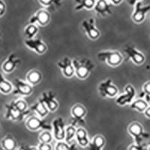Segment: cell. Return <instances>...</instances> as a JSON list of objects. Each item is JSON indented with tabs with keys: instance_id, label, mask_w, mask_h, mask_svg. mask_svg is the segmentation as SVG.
Wrapping results in <instances>:
<instances>
[{
	"instance_id": "cell-6",
	"label": "cell",
	"mask_w": 150,
	"mask_h": 150,
	"mask_svg": "<svg viewBox=\"0 0 150 150\" xmlns=\"http://www.w3.org/2000/svg\"><path fill=\"white\" fill-rule=\"evenodd\" d=\"M26 127L31 131L52 130V125L45 120V118H41L38 116H31L28 117L26 121Z\"/></svg>"
},
{
	"instance_id": "cell-13",
	"label": "cell",
	"mask_w": 150,
	"mask_h": 150,
	"mask_svg": "<svg viewBox=\"0 0 150 150\" xmlns=\"http://www.w3.org/2000/svg\"><path fill=\"white\" fill-rule=\"evenodd\" d=\"M51 21V16L46 9H39L29 18V23L36 24L38 26H45Z\"/></svg>"
},
{
	"instance_id": "cell-26",
	"label": "cell",
	"mask_w": 150,
	"mask_h": 150,
	"mask_svg": "<svg viewBox=\"0 0 150 150\" xmlns=\"http://www.w3.org/2000/svg\"><path fill=\"white\" fill-rule=\"evenodd\" d=\"M14 90V86L13 83L8 81L7 79H5L1 72H0V93L3 95H8Z\"/></svg>"
},
{
	"instance_id": "cell-32",
	"label": "cell",
	"mask_w": 150,
	"mask_h": 150,
	"mask_svg": "<svg viewBox=\"0 0 150 150\" xmlns=\"http://www.w3.org/2000/svg\"><path fill=\"white\" fill-rule=\"evenodd\" d=\"M38 2L45 8L55 7L58 8L62 5V0H38Z\"/></svg>"
},
{
	"instance_id": "cell-41",
	"label": "cell",
	"mask_w": 150,
	"mask_h": 150,
	"mask_svg": "<svg viewBox=\"0 0 150 150\" xmlns=\"http://www.w3.org/2000/svg\"><path fill=\"white\" fill-rule=\"evenodd\" d=\"M146 150H150V142L146 144Z\"/></svg>"
},
{
	"instance_id": "cell-21",
	"label": "cell",
	"mask_w": 150,
	"mask_h": 150,
	"mask_svg": "<svg viewBox=\"0 0 150 150\" xmlns=\"http://www.w3.org/2000/svg\"><path fill=\"white\" fill-rule=\"evenodd\" d=\"M29 109L35 112L36 116L41 118H45L50 112V110L47 108L46 105L42 101H40L39 99L34 104L31 106Z\"/></svg>"
},
{
	"instance_id": "cell-20",
	"label": "cell",
	"mask_w": 150,
	"mask_h": 150,
	"mask_svg": "<svg viewBox=\"0 0 150 150\" xmlns=\"http://www.w3.org/2000/svg\"><path fill=\"white\" fill-rule=\"evenodd\" d=\"M75 140L77 141V144L80 146L83 147V148H86V147H88L89 143H90V140H89L86 130L84 128H83L82 126L77 128Z\"/></svg>"
},
{
	"instance_id": "cell-19",
	"label": "cell",
	"mask_w": 150,
	"mask_h": 150,
	"mask_svg": "<svg viewBox=\"0 0 150 150\" xmlns=\"http://www.w3.org/2000/svg\"><path fill=\"white\" fill-rule=\"evenodd\" d=\"M93 9L96 14L104 17L112 14V4L108 0H96V3Z\"/></svg>"
},
{
	"instance_id": "cell-17",
	"label": "cell",
	"mask_w": 150,
	"mask_h": 150,
	"mask_svg": "<svg viewBox=\"0 0 150 150\" xmlns=\"http://www.w3.org/2000/svg\"><path fill=\"white\" fill-rule=\"evenodd\" d=\"M46 105L50 112H56L59 108V102L56 100L55 95L52 91L44 92L41 94V96L38 98Z\"/></svg>"
},
{
	"instance_id": "cell-16",
	"label": "cell",
	"mask_w": 150,
	"mask_h": 150,
	"mask_svg": "<svg viewBox=\"0 0 150 150\" xmlns=\"http://www.w3.org/2000/svg\"><path fill=\"white\" fill-rule=\"evenodd\" d=\"M56 65L61 70L62 74L66 78H71L75 75V69L71 59L65 56L62 59L59 61Z\"/></svg>"
},
{
	"instance_id": "cell-7",
	"label": "cell",
	"mask_w": 150,
	"mask_h": 150,
	"mask_svg": "<svg viewBox=\"0 0 150 150\" xmlns=\"http://www.w3.org/2000/svg\"><path fill=\"white\" fill-rule=\"evenodd\" d=\"M81 27L87 37L92 41H96L101 36V32L96 26V20L93 17L83 20L81 23Z\"/></svg>"
},
{
	"instance_id": "cell-42",
	"label": "cell",
	"mask_w": 150,
	"mask_h": 150,
	"mask_svg": "<svg viewBox=\"0 0 150 150\" xmlns=\"http://www.w3.org/2000/svg\"><path fill=\"white\" fill-rule=\"evenodd\" d=\"M2 32H1V29H0V42H1V41H2Z\"/></svg>"
},
{
	"instance_id": "cell-29",
	"label": "cell",
	"mask_w": 150,
	"mask_h": 150,
	"mask_svg": "<svg viewBox=\"0 0 150 150\" xmlns=\"http://www.w3.org/2000/svg\"><path fill=\"white\" fill-rule=\"evenodd\" d=\"M76 132H77V128L73 125H69L65 128V141L68 143H72V141L75 139L76 136Z\"/></svg>"
},
{
	"instance_id": "cell-37",
	"label": "cell",
	"mask_w": 150,
	"mask_h": 150,
	"mask_svg": "<svg viewBox=\"0 0 150 150\" xmlns=\"http://www.w3.org/2000/svg\"><path fill=\"white\" fill-rule=\"evenodd\" d=\"M6 12V5L3 0H0V17H3Z\"/></svg>"
},
{
	"instance_id": "cell-30",
	"label": "cell",
	"mask_w": 150,
	"mask_h": 150,
	"mask_svg": "<svg viewBox=\"0 0 150 150\" xmlns=\"http://www.w3.org/2000/svg\"><path fill=\"white\" fill-rule=\"evenodd\" d=\"M55 150H77V148L75 143H68L65 140H61L57 141L55 146Z\"/></svg>"
},
{
	"instance_id": "cell-28",
	"label": "cell",
	"mask_w": 150,
	"mask_h": 150,
	"mask_svg": "<svg viewBox=\"0 0 150 150\" xmlns=\"http://www.w3.org/2000/svg\"><path fill=\"white\" fill-rule=\"evenodd\" d=\"M39 32V28L38 26L36 24L29 23L27 26H25L24 28V35L26 37V38L30 39V38H34L37 34Z\"/></svg>"
},
{
	"instance_id": "cell-3",
	"label": "cell",
	"mask_w": 150,
	"mask_h": 150,
	"mask_svg": "<svg viewBox=\"0 0 150 150\" xmlns=\"http://www.w3.org/2000/svg\"><path fill=\"white\" fill-rule=\"evenodd\" d=\"M128 132L134 139V141L137 144H142L145 139L149 137V134L146 132L144 128L138 122H133L128 126Z\"/></svg>"
},
{
	"instance_id": "cell-34",
	"label": "cell",
	"mask_w": 150,
	"mask_h": 150,
	"mask_svg": "<svg viewBox=\"0 0 150 150\" xmlns=\"http://www.w3.org/2000/svg\"><path fill=\"white\" fill-rule=\"evenodd\" d=\"M128 150H146V144H137L134 143L128 146Z\"/></svg>"
},
{
	"instance_id": "cell-35",
	"label": "cell",
	"mask_w": 150,
	"mask_h": 150,
	"mask_svg": "<svg viewBox=\"0 0 150 150\" xmlns=\"http://www.w3.org/2000/svg\"><path fill=\"white\" fill-rule=\"evenodd\" d=\"M37 147L38 150H53V146L50 143H39Z\"/></svg>"
},
{
	"instance_id": "cell-31",
	"label": "cell",
	"mask_w": 150,
	"mask_h": 150,
	"mask_svg": "<svg viewBox=\"0 0 150 150\" xmlns=\"http://www.w3.org/2000/svg\"><path fill=\"white\" fill-rule=\"evenodd\" d=\"M53 138H54V137H53V134L50 132V131L45 130L40 134L39 137H38V140L40 143H51Z\"/></svg>"
},
{
	"instance_id": "cell-25",
	"label": "cell",
	"mask_w": 150,
	"mask_h": 150,
	"mask_svg": "<svg viewBox=\"0 0 150 150\" xmlns=\"http://www.w3.org/2000/svg\"><path fill=\"white\" fill-rule=\"evenodd\" d=\"M96 0H74V10L80 11L83 9L90 11L94 8Z\"/></svg>"
},
{
	"instance_id": "cell-36",
	"label": "cell",
	"mask_w": 150,
	"mask_h": 150,
	"mask_svg": "<svg viewBox=\"0 0 150 150\" xmlns=\"http://www.w3.org/2000/svg\"><path fill=\"white\" fill-rule=\"evenodd\" d=\"M17 150H38V147L34 146H30V145H21V146H19Z\"/></svg>"
},
{
	"instance_id": "cell-39",
	"label": "cell",
	"mask_w": 150,
	"mask_h": 150,
	"mask_svg": "<svg viewBox=\"0 0 150 150\" xmlns=\"http://www.w3.org/2000/svg\"><path fill=\"white\" fill-rule=\"evenodd\" d=\"M108 2H110L112 5H119L122 2L123 0H108Z\"/></svg>"
},
{
	"instance_id": "cell-23",
	"label": "cell",
	"mask_w": 150,
	"mask_h": 150,
	"mask_svg": "<svg viewBox=\"0 0 150 150\" xmlns=\"http://www.w3.org/2000/svg\"><path fill=\"white\" fill-rule=\"evenodd\" d=\"M1 146L4 150H16L17 148V141L14 137L7 134L1 140Z\"/></svg>"
},
{
	"instance_id": "cell-4",
	"label": "cell",
	"mask_w": 150,
	"mask_h": 150,
	"mask_svg": "<svg viewBox=\"0 0 150 150\" xmlns=\"http://www.w3.org/2000/svg\"><path fill=\"white\" fill-rule=\"evenodd\" d=\"M5 108L6 110L5 114V119L14 122L23 121L30 113V111L23 112L21 110H19L13 101L10 103H6L5 104Z\"/></svg>"
},
{
	"instance_id": "cell-8",
	"label": "cell",
	"mask_w": 150,
	"mask_h": 150,
	"mask_svg": "<svg viewBox=\"0 0 150 150\" xmlns=\"http://www.w3.org/2000/svg\"><path fill=\"white\" fill-rule=\"evenodd\" d=\"M14 96H20L21 97H26L31 96L33 92V86L27 81H24L20 78H15L13 81Z\"/></svg>"
},
{
	"instance_id": "cell-27",
	"label": "cell",
	"mask_w": 150,
	"mask_h": 150,
	"mask_svg": "<svg viewBox=\"0 0 150 150\" xmlns=\"http://www.w3.org/2000/svg\"><path fill=\"white\" fill-rule=\"evenodd\" d=\"M149 103L143 98L134 99L131 104H129V107L131 109L134 110L138 111L139 112H144L146 108H148Z\"/></svg>"
},
{
	"instance_id": "cell-12",
	"label": "cell",
	"mask_w": 150,
	"mask_h": 150,
	"mask_svg": "<svg viewBox=\"0 0 150 150\" xmlns=\"http://www.w3.org/2000/svg\"><path fill=\"white\" fill-rule=\"evenodd\" d=\"M150 11V5H143L142 2H138L134 6V11L131 19L135 23H142L146 20V17Z\"/></svg>"
},
{
	"instance_id": "cell-5",
	"label": "cell",
	"mask_w": 150,
	"mask_h": 150,
	"mask_svg": "<svg viewBox=\"0 0 150 150\" xmlns=\"http://www.w3.org/2000/svg\"><path fill=\"white\" fill-rule=\"evenodd\" d=\"M98 91L99 95L102 98H112L117 97L119 94L118 87L112 83V80L108 78L100 83L98 86Z\"/></svg>"
},
{
	"instance_id": "cell-38",
	"label": "cell",
	"mask_w": 150,
	"mask_h": 150,
	"mask_svg": "<svg viewBox=\"0 0 150 150\" xmlns=\"http://www.w3.org/2000/svg\"><path fill=\"white\" fill-rule=\"evenodd\" d=\"M143 0H127V2H128V5H130L131 6H134L135 4L137 3L138 2H142Z\"/></svg>"
},
{
	"instance_id": "cell-15",
	"label": "cell",
	"mask_w": 150,
	"mask_h": 150,
	"mask_svg": "<svg viewBox=\"0 0 150 150\" xmlns=\"http://www.w3.org/2000/svg\"><path fill=\"white\" fill-rule=\"evenodd\" d=\"M52 131L54 139L57 141L65 140V124L62 117H56L52 122Z\"/></svg>"
},
{
	"instance_id": "cell-10",
	"label": "cell",
	"mask_w": 150,
	"mask_h": 150,
	"mask_svg": "<svg viewBox=\"0 0 150 150\" xmlns=\"http://www.w3.org/2000/svg\"><path fill=\"white\" fill-rule=\"evenodd\" d=\"M123 51L127 55L128 58L131 59L134 65H140L145 62V55L133 45H125V47L123 48Z\"/></svg>"
},
{
	"instance_id": "cell-1",
	"label": "cell",
	"mask_w": 150,
	"mask_h": 150,
	"mask_svg": "<svg viewBox=\"0 0 150 150\" xmlns=\"http://www.w3.org/2000/svg\"><path fill=\"white\" fill-rule=\"evenodd\" d=\"M75 69V76L80 80H85L89 77L96 67L95 63L88 58L72 59Z\"/></svg>"
},
{
	"instance_id": "cell-40",
	"label": "cell",
	"mask_w": 150,
	"mask_h": 150,
	"mask_svg": "<svg viewBox=\"0 0 150 150\" xmlns=\"http://www.w3.org/2000/svg\"><path fill=\"white\" fill-rule=\"evenodd\" d=\"M143 113H144L146 117H147L148 119H150V104H149L148 108H146V110L145 112H143Z\"/></svg>"
},
{
	"instance_id": "cell-33",
	"label": "cell",
	"mask_w": 150,
	"mask_h": 150,
	"mask_svg": "<svg viewBox=\"0 0 150 150\" xmlns=\"http://www.w3.org/2000/svg\"><path fill=\"white\" fill-rule=\"evenodd\" d=\"M143 95L140 96H145V100L150 104V81H147L143 86Z\"/></svg>"
},
{
	"instance_id": "cell-11",
	"label": "cell",
	"mask_w": 150,
	"mask_h": 150,
	"mask_svg": "<svg viewBox=\"0 0 150 150\" xmlns=\"http://www.w3.org/2000/svg\"><path fill=\"white\" fill-rule=\"evenodd\" d=\"M71 114L72 118L71 125L74 126H77V125H84L85 117L87 115V110L83 104H74L71 110Z\"/></svg>"
},
{
	"instance_id": "cell-9",
	"label": "cell",
	"mask_w": 150,
	"mask_h": 150,
	"mask_svg": "<svg viewBox=\"0 0 150 150\" xmlns=\"http://www.w3.org/2000/svg\"><path fill=\"white\" fill-rule=\"evenodd\" d=\"M136 97V89L131 84H128L125 87L124 93L118 96L116 98V104L120 107L129 105Z\"/></svg>"
},
{
	"instance_id": "cell-14",
	"label": "cell",
	"mask_w": 150,
	"mask_h": 150,
	"mask_svg": "<svg viewBox=\"0 0 150 150\" xmlns=\"http://www.w3.org/2000/svg\"><path fill=\"white\" fill-rule=\"evenodd\" d=\"M24 45H26V47L35 52L37 54H45L47 50V45L46 43L44 42L41 38H30V39L26 38L24 40Z\"/></svg>"
},
{
	"instance_id": "cell-22",
	"label": "cell",
	"mask_w": 150,
	"mask_h": 150,
	"mask_svg": "<svg viewBox=\"0 0 150 150\" xmlns=\"http://www.w3.org/2000/svg\"><path fill=\"white\" fill-rule=\"evenodd\" d=\"M106 145V140L104 136L97 134L94 137L87 148L89 150H103Z\"/></svg>"
},
{
	"instance_id": "cell-2",
	"label": "cell",
	"mask_w": 150,
	"mask_h": 150,
	"mask_svg": "<svg viewBox=\"0 0 150 150\" xmlns=\"http://www.w3.org/2000/svg\"><path fill=\"white\" fill-rule=\"evenodd\" d=\"M97 58L99 61L105 62L112 68L120 66L124 61L122 53L117 50H104L99 52L97 53Z\"/></svg>"
},
{
	"instance_id": "cell-24",
	"label": "cell",
	"mask_w": 150,
	"mask_h": 150,
	"mask_svg": "<svg viewBox=\"0 0 150 150\" xmlns=\"http://www.w3.org/2000/svg\"><path fill=\"white\" fill-rule=\"evenodd\" d=\"M42 80V74L38 69H32L26 74V81L32 86L40 83Z\"/></svg>"
},
{
	"instance_id": "cell-18",
	"label": "cell",
	"mask_w": 150,
	"mask_h": 150,
	"mask_svg": "<svg viewBox=\"0 0 150 150\" xmlns=\"http://www.w3.org/2000/svg\"><path fill=\"white\" fill-rule=\"evenodd\" d=\"M21 63V60L20 59L16 53H11L10 55H8L7 59L2 63V70L6 74L12 73L14 70L17 69V68Z\"/></svg>"
}]
</instances>
